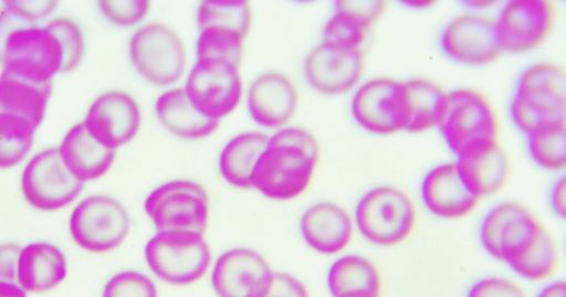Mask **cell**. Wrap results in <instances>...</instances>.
<instances>
[{"label":"cell","instance_id":"6da1fadb","mask_svg":"<svg viewBox=\"0 0 566 297\" xmlns=\"http://www.w3.org/2000/svg\"><path fill=\"white\" fill-rule=\"evenodd\" d=\"M321 145L306 128L287 125L270 134L268 146L252 171L251 190L272 201L300 199L315 179Z\"/></svg>","mask_w":566,"mask_h":297},{"label":"cell","instance_id":"7a4b0ae2","mask_svg":"<svg viewBox=\"0 0 566 297\" xmlns=\"http://www.w3.org/2000/svg\"><path fill=\"white\" fill-rule=\"evenodd\" d=\"M514 127L524 136L566 123V73L563 65L535 63L524 68L509 105Z\"/></svg>","mask_w":566,"mask_h":297},{"label":"cell","instance_id":"3957f363","mask_svg":"<svg viewBox=\"0 0 566 297\" xmlns=\"http://www.w3.org/2000/svg\"><path fill=\"white\" fill-rule=\"evenodd\" d=\"M144 259L151 278L184 288L209 275L214 255L206 234L164 230L145 244Z\"/></svg>","mask_w":566,"mask_h":297},{"label":"cell","instance_id":"277c9868","mask_svg":"<svg viewBox=\"0 0 566 297\" xmlns=\"http://www.w3.org/2000/svg\"><path fill=\"white\" fill-rule=\"evenodd\" d=\"M518 278L547 280L557 272L559 253L549 231L528 209L513 216L499 240L497 256Z\"/></svg>","mask_w":566,"mask_h":297},{"label":"cell","instance_id":"5b68a950","mask_svg":"<svg viewBox=\"0 0 566 297\" xmlns=\"http://www.w3.org/2000/svg\"><path fill=\"white\" fill-rule=\"evenodd\" d=\"M128 57L144 82L161 89L176 87L187 73V49L179 32L164 22H146L134 30Z\"/></svg>","mask_w":566,"mask_h":297},{"label":"cell","instance_id":"8992f818","mask_svg":"<svg viewBox=\"0 0 566 297\" xmlns=\"http://www.w3.org/2000/svg\"><path fill=\"white\" fill-rule=\"evenodd\" d=\"M356 233L368 244L389 248L411 236L417 225V208L406 191L396 185H376L358 199L353 211Z\"/></svg>","mask_w":566,"mask_h":297},{"label":"cell","instance_id":"52a82bcc","mask_svg":"<svg viewBox=\"0 0 566 297\" xmlns=\"http://www.w3.org/2000/svg\"><path fill=\"white\" fill-rule=\"evenodd\" d=\"M133 219L123 201L109 194H90L71 208L69 234L84 253H114L128 240Z\"/></svg>","mask_w":566,"mask_h":297},{"label":"cell","instance_id":"ba28073f","mask_svg":"<svg viewBox=\"0 0 566 297\" xmlns=\"http://www.w3.org/2000/svg\"><path fill=\"white\" fill-rule=\"evenodd\" d=\"M181 87L195 108L217 124L229 118L244 103L241 65L224 60H195Z\"/></svg>","mask_w":566,"mask_h":297},{"label":"cell","instance_id":"9c48e42d","mask_svg":"<svg viewBox=\"0 0 566 297\" xmlns=\"http://www.w3.org/2000/svg\"><path fill=\"white\" fill-rule=\"evenodd\" d=\"M144 210L155 231L206 234L210 223V195L199 181L168 180L149 191L144 201Z\"/></svg>","mask_w":566,"mask_h":297},{"label":"cell","instance_id":"30bf717a","mask_svg":"<svg viewBox=\"0 0 566 297\" xmlns=\"http://www.w3.org/2000/svg\"><path fill=\"white\" fill-rule=\"evenodd\" d=\"M84 189L85 185L65 168L55 146L30 156L20 174L24 201L29 208L42 213L73 208Z\"/></svg>","mask_w":566,"mask_h":297},{"label":"cell","instance_id":"8fae6325","mask_svg":"<svg viewBox=\"0 0 566 297\" xmlns=\"http://www.w3.org/2000/svg\"><path fill=\"white\" fill-rule=\"evenodd\" d=\"M64 55L62 45L44 24L14 30L4 45L2 72L27 82L54 85L63 75Z\"/></svg>","mask_w":566,"mask_h":297},{"label":"cell","instance_id":"7c38bea8","mask_svg":"<svg viewBox=\"0 0 566 297\" xmlns=\"http://www.w3.org/2000/svg\"><path fill=\"white\" fill-rule=\"evenodd\" d=\"M350 114L366 132L391 136L407 132L409 108L406 83L376 77L361 82L352 93Z\"/></svg>","mask_w":566,"mask_h":297},{"label":"cell","instance_id":"4fadbf2b","mask_svg":"<svg viewBox=\"0 0 566 297\" xmlns=\"http://www.w3.org/2000/svg\"><path fill=\"white\" fill-rule=\"evenodd\" d=\"M438 132L453 156L483 140L499 139L497 114L486 95L472 88L448 91Z\"/></svg>","mask_w":566,"mask_h":297},{"label":"cell","instance_id":"5bb4252c","mask_svg":"<svg viewBox=\"0 0 566 297\" xmlns=\"http://www.w3.org/2000/svg\"><path fill=\"white\" fill-rule=\"evenodd\" d=\"M493 20L503 53L527 54L553 34L557 10L548 0H509Z\"/></svg>","mask_w":566,"mask_h":297},{"label":"cell","instance_id":"9a60e30c","mask_svg":"<svg viewBox=\"0 0 566 297\" xmlns=\"http://www.w3.org/2000/svg\"><path fill=\"white\" fill-rule=\"evenodd\" d=\"M81 123L99 145L118 153L139 135L144 115L134 95L109 89L93 99Z\"/></svg>","mask_w":566,"mask_h":297},{"label":"cell","instance_id":"2e32d148","mask_svg":"<svg viewBox=\"0 0 566 297\" xmlns=\"http://www.w3.org/2000/svg\"><path fill=\"white\" fill-rule=\"evenodd\" d=\"M209 275L217 297H265L275 271L260 251L234 246L212 261Z\"/></svg>","mask_w":566,"mask_h":297},{"label":"cell","instance_id":"e0dca14e","mask_svg":"<svg viewBox=\"0 0 566 297\" xmlns=\"http://www.w3.org/2000/svg\"><path fill=\"white\" fill-rule=\"evenodd\" d=\"M366 55L361 50L321 42L303 60V77L325 97L352 94L361 84Z\"/></svg>","mask_w":566,"mask_h":297},{"label":"cell","instance_id":"ac0fdd59","mask_svg":"<svg viewBox=\"0 0 566 297\" xmlns=\"http://www.w3.org/2000/svg\"><path fill=\"white\" fill-rule=\"evenodd\" d=\"M439 47L451 62L484 67L502 57L494 20L484 13H462L449 20L439 36Z\"/></svg>","mask_w":566,"mask_h":297},{"label":"cell","instance_id":"d6986e66","mask_svg":"<svg viewBox=\"0 0 566 297\" xmlns=\"http://www.w3.org/2000/svg\"><path fill=\"white\" fill-rule=\"evenodd\" d=\"M248 117L262 132L292 125L300 109V91L291 77L281 72H264L256 75L244 94Z\"/></svg>","mask_w":566,"mask_h":297},{"label":"cell","instance_id":"ffe728a7","mask_svg":"<svg viewBox=\"0 0 566 297\" xmlns=\"http://www.w3.org/2000/svg\"><path fill=\"white\" fill-rule=\"evenodd\" d=\"M460 179L474 199L499 194L510 180L512 163L499 139L483 140L454 156Z\"/></svg>","mask_w":566,"mask_h":297},{"label":"cell","instance_id":"44dd1931","mask_svg":"<svg viewBox=\"0 0 566 297\" xmlns=\"http://www.w3.org/2000/svg\"><path fill=\"white\" fill-rule=\"evenodd\" d=\"M303 243L323 256L345 254L356 235L350 211L335 201H317L303 211L300 219Z\"/></svg>","mask_w":566,"mask_h":297},{"label":"cell","instance_id":"7402d4cb","mask_svg":"<svg viewBox=\"0 0 566 297\" xmlns=\"http://www.w3.org/2000/svg\"><path fill=\"white\" fill-rule=\"evenodd\" d=\"M419 195L424 210L443 221L467 219L480 203L463 184L453 162L429 169L419 185Z\"/></svg>","mask_w":566,"mask_h":297},{"label":"cell","instance_id":"603a6c76","mask_svg":"<svg viewBox=\"0 0 566 297\" xmlns=\"http://www.w3.org/2000/svg\"><path fill=\"white\" fill-rule=\"evenodd\" d=\"M67 276L69 258L59 245L50 241H33L22 245L18 285L29 295L48 294L57 289Z\"/></svg>","mask_w":566,"mask_h":297},{"label":"cell","instance_id":"cb8c5ba5","mask_svg":"<svg viewBox=\"0 0 566 297\" xmlns=\"http://www.w3.org/2000/svg\"><path fill=\"white\" fill-rule=\"evenodd\" d=\"M55 148L65 168L84 185L105 178L113 170L118 155L99 145L81 120L67 129Z\"/></svg>","mask_w":566,"mask_h":297},{"label":"cell","instance_id":"d4e9b609","mask_svg":"<svg viewBox=\"0 0 566 297\" xmlns=\"http://www.w3.org/2000/svg\"><path fill=\"white\" fill-rule=\"evenodd\" d=\"M384 10V2H336L322 29L321 42L364 52Z\"/></svg>","mask_w":566,"mask_h":297},{"label":"cell","instance_id":"484cf974","mask_svg":"<svg viewBox=\"0 0 566 297\" xmlns=\"http://www.w3.org/2000/svg\"><path fill=\"white\" fill-rule=\"evenodd\" d=\"M154 110L160 127L174 138L186 142L209 139L221 125L203 117L187 98L181 85L161 91L155 100Z\"/></svg>","mask_w":566,"mask_h":297},{"label":"cell","instance_id":"4316f807","mask_svg":"<svg viewBox=\"0 0 566 297\" xmlns=\"http://www.w3.org/2000/svg\"><path fill=\"white\" fill-rule=\"evenodd\" d=\"M270 134L262 130H245L227 140L222 146L217 166L221 179L230 188L251 190L252 171L264 152Z\"/></svg>","mask_w":566,"mask_h":297},{"label":"cell","instance_id":"83f0119b","mask_svg":"<svg viewBox=\"0 0 566 297\" xmlns=\"http://www.w3.org/2000/svg\"><path fill=\"white\" fill-rule=\"evenodd\" d=\"M54 85H40L0 72V114L13 115L42 128Z\"/></svg>","mask_w":566,"mask_h":297},{"label":"cell","instance_id":"f1b7e54d","mask_svg":"<svg viewBox=\"0 0 566 297\" xmlns=\"http://www.w3.org/2000/svg\"><path fill=\"white\" fill-rule=\"evenodd\" d=\"M326 285L332 297L356 291L381 294V275L376 264L360 254L336 256L327 271Z\"/></svg>","mask_w":566,"mask_h":297},{"label":"cell","instance_id":"f546056e","mask_svg":"<svg viewBox=\"0 0 566 297\" xmlns=\"http://www.w3.org/2000/svg\"><path fill=\"white\" fill-rule=\"evenodd\" d=\"M409 108L407 134L437 130L447 108L448 91L428 78L406 79Z\"/></svg>","mask_w":566,"mask_h":297},{"label":"cell","instance_id":"4dcf8cb0","mask_svg":"<svg viewBox=\"0 0 566 297\" xmlns=\"http://www.w3.org/2000/svg\"><path fill=\"white\" fill-rule=\"evenodd\" d=\"M39 129L28 119L0 114V170L27 163Z\"/></svg>","mask_w":566,"mask_h":297},{"label":"cell","instance_id":"1f68e13d","mask_svg":"<svg viewBox=\"0 0 566 297\" xmlns=\"http://www.w3.org/2000/svg\"><path fill=\"white\" fill-rule=\"evenodd\" d=\"M531 162L549 173L566 169V123L548 125L525 136Z\"/></svg>","mask_w":566,"mask_h":297},{"label":"cell","instance_id":"d6a6232c","mask_svg":"<svg viewBox=\"0 0 566 297\" xmlns=\"http://www.w3.org/2000/svg\"><path fill=\"white\" fill-rule=\"evenodd\" d=\"M248 36L239 30L226 26L197 29L196 60L212 59L241 65Z\"/></svg>","mask_w":566,"mask_h":297},{"label":"cell","instance_id":"836d02e7","mask_svg":"<svg viewBox=\"0 0 566 297\" xmlns=\"http://www.w3.org/2000/svg\"><path fill=\"white\" fill-rule=\"evenodd\" d=\"M252 20L254 14L247 0H205L196 10L197 29L226 26L250 36Z\"/></svg>","mask_w":566,"mask_h":297},{"label":"cell","instance_id":"e575fe53","mask_svg":"<svg viewBox=\"0 0 566 297\" xmlns=\"http://www.w3.org/2000/svg\"><path fill=\"white\" fill-rule=\"evenodd\" d=\"M44 26L50 30L62 45L64 64L63 74L77 72L87 54V39L83 29L75 20L65 17H54Z\"/></svg>","mask_w":566,"mask_h":297},{"label":"cell","instance_id":"d590c367","mask_svg":"<svg viewBox=\"0 0 566 297\" xmlns=\"http://www.w3.org/2000/svg\"><path fill=\"white\" fill-rule=\"evenodd\" d=\"M527 209L523 204L515 203V201H503L493 205L492 209L483 215L479 225V241L484 253L495 259L497 256L499 240L502 235L504 226L513 216L523 213Z\"/></svg>","mask_w":566,"mask_h":297},{"label":"cell","instance_id":"8d00e7d4","mask_svg":"<svg viewBox=\"0 0 566 297\" xmlns=\"http://www.w3.org/2000/svg\"><path fill=\"white\" fill-rule=\"evenodd\" d=\"M101 297H159V289L151 275L126 269L105 282Z\"/></svg>","mask_w":566,"mask_h":297},{"label":"cell","instance_id":"74e56055","mask_svg":"<svg viewBox=\"0 0 566 297\" xmlns=\"http://www.w3.org/2000/svg\"><path fill=\"white\" fill-rule=\"evenodd\" d=\"M151 4L148 0H99L97 9L106 22L118 29H138L146 23Z\"/></svg>","mask_w":566,"mask_h":297},{"label":"cell","instance_id":"f35d334b","mask_svg":"<svg viewBox=\"0 0 566 297\" xmlns=\"http://www.w3.org/2000/svg\"><path fill=\"white\" fill-rule=\"evenodd\" d=\"M2 8L9 10L23 23L30 26H38V24L48 23L50 19L54 18L59 9V2L48 0V2H30V0H8L3 2Z\"/></svg>","mask_w":566,"mask_h":297},{"label":"cell","instance_id":"ab89813d","mask_svg":"<svg viewBox=\"0 0 566 297\" xmlns=\"http://www.w3.org/2000/svg\"><path fill=\"white\" fill-rule=\"evenodd\" d=\"M467 297H527L522 286L503 276H486L474 282Z\"/></svg>","mask_w":566,"mask_h":297},{"label":"cell","instance_id":"60d3db41","mask_svg":"<svg viewBox=\"0 0 566 297\" xmlns=\"http://www.w3.org/2000/svg\"><path fill=\"white\" fill-rule=\"evenodd\" d=\"M265 297H311V294L297 276L287 272H275L274 280Z\"/></svg>","mask_w":566,"mask_h":297},{"label":"cell","instance_id":"b9f144b4","mask_svg":"<svg viewBox=\"0 0 566 297\" xmlns=\"http://www.w3.org/2000/svg\"><path fill=\"white\" fill-rule=\"evenodd\" d=\"M20 251L17 243L0 244V284H18Z\"/></svg>","mask_w":566,"mask_h":297},{"label":"cell","instance_id":"7bdbcfd3","mask_svg":"<svg viewBox=\"0 0 566 297\" xmlns=\"http://www.w3.org/2000/svg\"><path fill=\"white\" fill-rule=\"evenodd\" d=\"M549 209L559 220L566 216V179L564 174L554 181L548 195Z\"/></svg>","mask_w":566,"mask_h":297},{"label":"cell","instance_id":"ee69618b","mask_svg":"<svg viewBox=\"0 0 566 297\" xmlns=\"http://www.w3.org/2000/svg\"><path fill=\"white\" fill-rule=\"evenodd\" d=\"M23 26H30V24L23 23L22 20L14 17L9 10L0 9V62H2L4 45H7L10 34Z\"/></svg>","mask_w":566,"mask_h":297},{"label":"cell","instance_id":"f6af8a7d","mask_svg":"<svg viewBox=\"0 0 566 297\" xmlns=\"http://www.w3.org/2000/svg\"><path fill=\"white\" fill-rule=\"evenodd\" d=\"M535 297H566V282L563 279L551 280L538 290Z\"/></svg>","mask_w":566,"mask_h":297},{"label":"cell","instance_id":"bcb514c9","mask_svg":"<svg viewBox=\"0 0 566 297\" xmlns=\"http://www.w3.org/2000/svg\"><path fill=\"white\" fill-rule=\"evenodd\" d=\"M495 4L497 2H490V0H468V2H463V7L470 13H484L490 8L495 7Z\"/></svg>","mask_w":566,"mask_h":297},{"label":"cell","instance_id":"7dc6e473","mask_svg":"<svg viewBox=\"0 0 566 297\" xmlns=\"http://www.w3.org/2000/svg\"><path fill=\"white\" fill-rule=\"evenodd\" d=\"M0 297H29L18 284H0Z\"/></svg>","mask_w":566,"mask_h":297},{"label":"cell","instance_id":"c3c4849f","mask_svg":"<svg viewBox=\"0 0 566 297\" xmlns=\"http://www.w3.org/2000/svg\"><path fill=\"white\" fill-rule=\"evenodd\" d=\"M403 7L411 10H427L431 9L434 4L432 0H403Z\"/></svg>","mask_w":566,"mask_h":297},{"label":"cell","instance_id":"681fc988","mask_svg":"<svg viewBox=\"0 0 566 297\" xmlns=\"http://www.w3.org/2000/svg\"><path fill=\"white\" fill-rule=\"evenodd\" d=\"M340 297H381V294H371V291H356Z\"/></svg>","mask_w":566,"mask_h":297}]
</instances>
